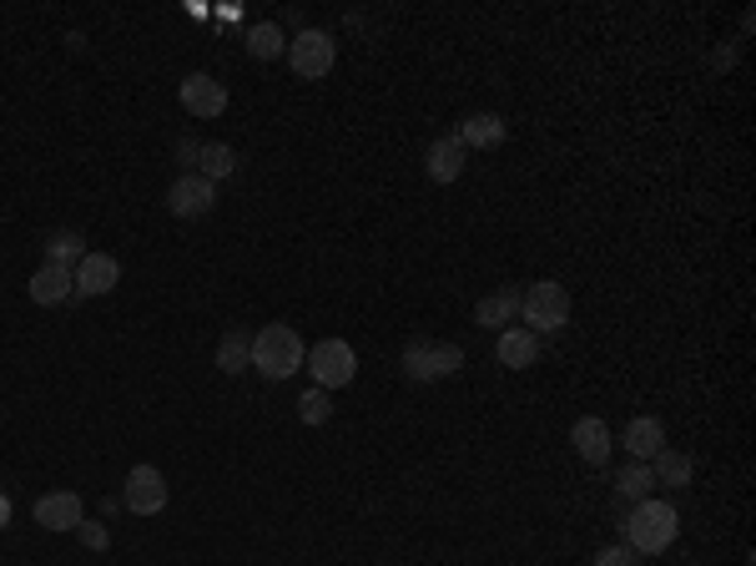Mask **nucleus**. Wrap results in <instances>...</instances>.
<instances>
[{
	"mask_svg": "<svg viewBox=\"0 0 756 566\" xmlns=\"http://www.w3.org/2000/svg\"><path fill=\"white\" fill-rule=\"evenodd\" d=\"M626 546L636 556H656L666 552V546L676 542V531H681V516H676L671 501H656V495H646V501H636L626 516Z\"/></svg>",
	"mask_w": 756,
	"mask_h": 566,
	"instance_id": "obj_1",
	"label": "nucleus"
},
{
	"mask_svg": "<svg viewBox=\"0 0 756 566\" xmlns=\"http://www.w3.org/2000/svg\"><path fill=\"white\" fill-rule=\"evenodd\" d=\"M307 360L303 339H298V329L288 324H268L252 334V370L262 374V380H288V374H298Z\"/></svg>",
	"mask_w": 756,
	"mask_h": 566,
	"instance_id": "obj_2",
	"label": "nucleus"
},
{
	"mask_svg": "<svg viewBox=\"0 0 756 566\" xmlns=\"http://www.w3.org/2000/svg\"><path fill=\"white\" fill-rule=\"evenodd\" d=\"M520 313H525V324H530V334H555V329H565L570 324L565 284H555V278L530 284V289L520 293Z\"/></svg>",
	"mask_w": 756,
	"mask_h": 566,
	"instance_id": "obj_3",
	"label": "nucleus"
},
{
	"mask_svg": "<svg viewBox=\"0 0 756 566\" xmlns=\"http://www.w3.org/2000/svg\"><path fill=\"white\" fill-rule=\"evenodd\" d=\"M333 61H338V41H333L328 31H318V25H307V31H298V36L288 41V66H293V76H303V82H323V76L333 72Z\"/></svg>",
	"mask_w": 756,
	"mask_h": 566,
	"instance_id": "obj_4",
	"label": "nucleus"
},
{
	"mask_svg": "<svg viewBox=\"0 0 756 566\" xmlns=\"http://www.w3.org/2000/svg\"><path fill=\"white\" fill-rule=\"evenodd\" d=\"M403 374L429 385V380H444V374L464 370V350L460 344H439V339H414V344H403Z\"/></svg>",
	"mask_w": 756,
	"mask_h": 566,
	"instance_id": "obj_5",
	"label": "nucleus"
},
{
	"mask_svg": "<svg viewBox=\"0 0 756 566\" xmlns=\"http://www.w3.org/2000/svg\"><path fill=\"white\" fill-rule=\"evenodd\" d=\"M303 364L313 370V385L318 389H343V385H354V374H358V354H354V344H343V339L313 344Z\"/></svg>",
	"mask_w": 756,
	"mask_h": 566,
	"instance_id": "obj_6",
	"label": "nucleus"
},
{
	"mask_svg": "<svg viewBox=\"0 0 756 566\" xmlns=\"http://www.w3.org/2000/svg\"><path fill=\"white\" fill-rule=\"evenodd\" d=\"M166 481L156 466H131L127 470V485H121V501H127L131 516H156V511L166 506Z\"/></svg>",
	"mask_w": 756,
	"mask_h": 566,
	"instance_id": "obj_7",
	"label": "nucleus"
},
{
	"mask_svg": "<svg viewBox=\"0 0 756 566\" xmlns=\"http://www.w3.org/2000/svg\"><path fill=\"white\" fill-rule=\"evenodd\" d=\"M166 207L177 217H207L217 207V182L197 178V172H182V178L166 188Z\"/></svg>",
	"mask_w": 756,
	"mask_h": 566,
	"instance_id": "obj_8",
	"label": "nucleus"
},
{
	"mask_svg": "<svg viewBox=\"0 0 756 566\" xmlns=\"http://www.w3.org/2000/svg\"><path fill=\"white\" fill-rule=\"evenodd\" d=\"M72 278H76V299H101V293H111L121 284V264L111 254H86L72 268Z\"/></svg>",
	"mask_w": 756,
	"mask_h": 566,
	"instance_id": "obj_9",
	"label": "nucleus"
},
{
	"mask_svg": "<svg viewBox=\"0 0 756 566\" xmlns=\"http://www.w3.org/2000/svg\"><path fill=\"white\" fill-rule=\"evenodd\" d=\"M182 107H187L192 117H202V121L223 117V111H227V86L213 82L207 72H192L187 82H182Z\"/></svg>",
	"mask_w": 756,
	"mask_h": 566,
	"instance_id": "obj_10",
	"label": "nucleus"
},
{
	"mask_svg": "<svg viewBox=\"0 0 756 566\" xmlns=\"http://www.w3.org/2000/svg\"><path fill=\"white\" fill-rule=\"evenodd\" d=\"M570 446L580 450V460H585V466H605V460H611V425L601 420V415H580L575 420V430H570Z\"/></svg>",
	"mask_w": 756,
	"mask_h": 566,
	"instance_id": "obj_11",
	"label": "nucleus"
},
{
	"mask_svg": "<svg viewBox=\"0 0 756 566\" xmlns=\"http://www.w3.org/2000/svg\"><path fill=\"white\" fill-rule=\"evenodd\" d=\"M82 495L76 491H51V495H41L36 501V526H46V531H76L82 526Z\"/></svg>",
	"mask_w": 756,
	"mask_h": 566,
	"instance_id": "obj_12",
	"label": "nucleus"
},
{
	"mask_svg": "<svg viewBox=\"0 0 756 566\" xmlns=\"http://www.w3.org/2000/svg\"><path fill=\"white\" fill-rule=\"evenodd\" d=\"M31 299L36 303H66V299H76V278H72V268H61V264H41L36 274H31Z\"/></svg>",
	"mask_w": 756,
	"mask_h": 566,
	"instance_id": "obj_13",
	"label": "nucleus"
},
{
	"mask_svg": "<svg viewBox=\"0 0 756 566\" xmlns=\"http://www.w3.org/2000/svg\"><path fill=\"white\" fill-rule=\"evenodd\" d=\"M626 450L650 466V460L666 450V425L656 420V415H636V420L626 425Z\"/></svg>",
	"mask_w": 756,
	"mask_h": 566,
	"instance_id": "obj_14",
	"label": "nucleus"
},
{
	"mask_svg": "<svg viewBox=\"0 0 756 566\" xmlns=\"http://www.w3.org/2000/svg\"><path fill=\"white\" fill-rule=\"evenodd\" d=\"M464 157H469V152H464L460 132H444L434 147H429V162H424V168H429V178H434V182H454L464 172Z\"/></svg>",
	"mask_w": 756,
	"mask_h": 566,
	"instance_id": "obj_15",
	"label": "nucleus"
},
{
	"mask_svg": "<svg viewBox=\"0 0 756 566\" xmlns=\"http://www.w3.org/2000/svg\"><path fill=\"white\" fill-rule=\"evenodd\" d=\"M534 360H540V334H530L525 324L499 334V364H505V370H530Z\"/></svg>",
	"mask_w": 756,
	"mask_h": 566,
	"instance_id": "obj_16",
	"label": "nucleus"
},
{
	"mask_svg": "<svg viewBox=\"0 0 756 566\" xmlns=\"http://www.w3.org/2000/svg\"><path fill=\"white\" fill-rule=\"evenodd\" d=\"M520 293H525V289H515V284H509V289H495L489 299H479V309H474V324L505 329L509 319L520 313Z\"/></svg>",
	"mask_w": 756,
	"mask_h": 566,
	"instance_id": "obj_17",
	"label": "nucleus"
},
{
	"mask_svg": "<svg viewBox=\"0 0 756 566\" xmlns=\"http://www.w3.org/2000/svg\"><path fill=\"white\" fill-rule=\"evenodd\" d=\"M460 142H464V152H474V147H499L505 142V121H499L495 111H474V117H464Z\"/></svg>",
	"mask_w": 756,
	"mask_h": 566,
	"instance_id": "obj_18",
	"label": "nucleus"
},
{
	"mask_svg": "<svg viewBox=\"0 0 756 566\" xmlns=\"http://www.w3.org/2000/svg\"><path fill=\"white\" fill-rule=\"evenodd\" d=\"M192 162H197V178H207V182H223L237 172V152L227 142H202Z\"/></svg>",
	"mask_w": 756,
	"mask_h": 566,
	"instance_id": "obj_19",
	"label": "nucleus"
},
{
	"mask_svg": "<svg viewBox=\"0 0 756 566\" xmlns=\"http://www.w3.org/2000/svg\"><path fill=\"white\" fill-rule=\"evenodd\" d=\"M242 46H248L252 61H278L288 51V36H283V25H272V21H258L248 25V36H242Z\"/></svg>",
	"mask_w": 756,
	"mask_h": 566,
	"instance_id": "obj_20",
	"label": "nucleus"
},
{
	"mask_svg": "<svg viewBox=\"0 0 756 566\" xmlns=\"http://www.w3.org/2000/svg\"><path fill=\"white\" fill-rule=\"evenodd\" d=\"M252 364V339L242 329H227L223 344H217V370L223 374H242Z\"/></svg>",
	"mask_w": 756,
	"mask_h": 566,
	"instance_id": "obj_21",
	"label": "nucleus"
},
{
	"mask_svg": "<svg viewBox=\"0 0 756 566\" xmlns=\"http://www.w3.org/2000/svg\"><path fill=\"white\" fill-rule=\"evenodd\" d=\"M615 491L626 495L630 506H636V501H646V495H656V476H650L646 460H630V466L615 476Z\"/></svg>",
	"mask_w": 756,
	"mask_h": 566,
	"instance_id": "obj_22",
	"label": "nucleus"
},
{
	"mask_svg": "<svg viewBox=\"0 0 756 566\" xmlns=\"http://www.w3.org/2000/svg\"><path fill=\"white\" fill-rule=\"evenodd\" d=\"M650 476H656V485H685L691 481V456H681V450L666 446L661 456L650 460Z\"/></svg>",
	"mask_w": 756,
	"mask_h": 566,
	"instance_id": "obj_23",
	"label": "nucleus"
},
{
	"mask_svg": "<svg viewBox=\"0 0 756 566\" xmlns=\"http://www.w3.org/2000/svg\"><path fill=\"white\" fill-rule=\"evenodd\" d=\"M86 258L82 248V233H51L46 243V264H61V268H76Z\"/></svg>",
	"mask_w": 756,
	"mask_h": 566,
	"instance_id": "obj_24",
	"label": "nucleus"
},
{
	"mask_svg": "<svg viewBox=\"0 0 756 566\" xmlns=\"http://www.w3.org/2000/svg\"><path fill=\"white\" fill-rule=\"evenodd\" d=\"M298 415H303V425H328V415H333V399H328V389H307L303 399H298Z\"/></svg>",
	"mask_w": 756,
	"mask_h": 566,
	"instance_id": "obj_25",
	"label": "nucleus"
},
{
	"mask_svg": "<svg viewBox=\"0 0 756 566\" xmlns=\"http://www.w3.org/2000/svg\"><path fill=\"white\" fill-rule=\"evenodd\" d=\"M595 566H640V556L630 552L626 542H620V546H601V556H595Z\"/></svg>",
	"mask_w": 756,
	"mask_h": 566,
	"instance_id": "obj_26",
	"label": "nucleus"
},
{
	"mask_svg": "<svg viewBox=\"0 0 756 566\" xmlns=\"http://www.w3.org/2000/svg\"><path fill=\"white\" fill-rule=\"evenodd\" d=\"M76 531H82V542L91 546V552H107V546H111L107 526H96V521H82V526H76Z\"/></svg>",
	"mask_w": 756,
	"mask_h": 566,
	"instance_id": "obj_27",
	"label": "nucleus"
},
{
	"mask_svg": "<svg viewBox=\"0 0 756 566\" xmlns=\"http://www.w3.org/2000/svg\"><path fill=\"white\" fill-rule=\"evenodd\" d=\"M0 526H11V495H0Z\"/></svg>",
	"mask_w": 756,
	"mask_h": 566,
	"instance_id": "obj_28",
	"label": "nucleus"
}]
</instances>
